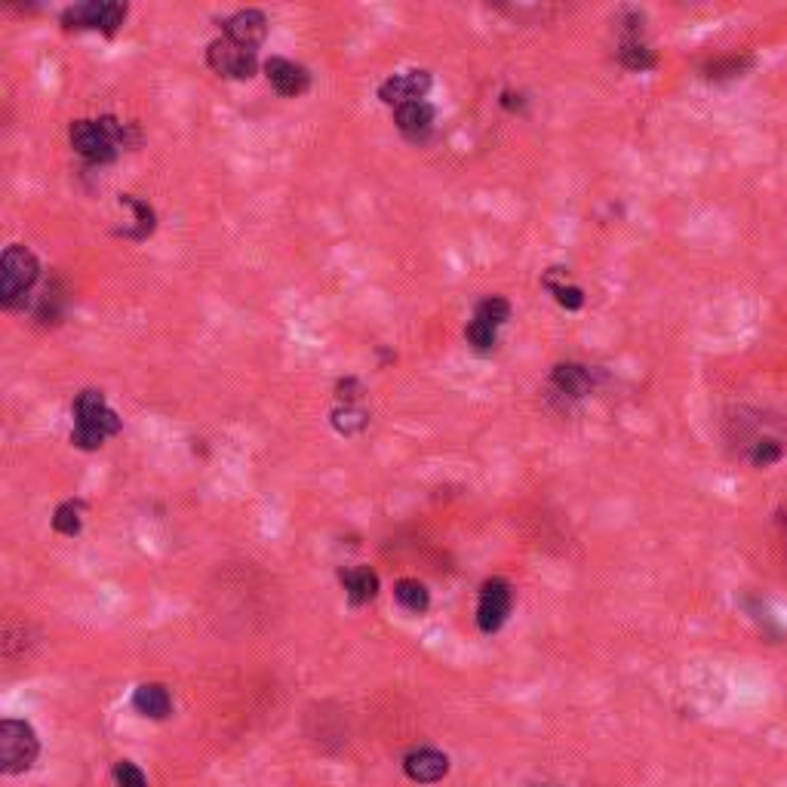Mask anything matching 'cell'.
I'll list each match as a JSON object with an SVG mask.
<instances>
[{
	"label": "cell",
	"instance_id": "6da1fadb",
	"mask_svg": "<svg viewBox=\"0 0 787 787\" xmlns=\"http://www.w3.org/2000/svg\"><path fill=\"white\" fill-rule=\"evenodd\" d=\"M723 443L735 462L769 471L787 459V412L772 406H729L723 416Z\"/></svg>",
	"mask_w": 787,
	"mask_h": 787
},
{
	"label": "cell",
	"instance_id": "7a4b0ae2",
	"mask_svg": "<svg viewBox=\"0 0 787 787\" xmlns=\"http://www.w3.org/2000/svg\"><path fill=\"white\" fill-rule=\"evenodd\" d=\"M120 431V419L117 412L105 403L102 391H80L74 400V431H71V443L77 449H99L108 437H114Z\"/></svg>",
	"mask_w": 787,
	"mask_h": 787
},
{
	"label": "cell",
	"instance_id": "3957f363",
	"mask_svg": "<svg viewBox=\"0 0 787 787\" xmlns=\"http://www.w3.org/2000/svg\"><path fill=\"white\" fill-rule=\"evenodd\" d=\"M71 148L90 163H111L117 151L127 145V123L117 117L99 120H74L71 123Z\"/></svg>",
	"mask_w": 787,
	"mask_h": 787
},
{
	"label": "cell",
	"instance_id": "277c9868",
	"mask_svg": "<svg viewBox=\"0 0 787 787\" xmlns=\"http://www.w3.org/2000/svg\"><path fill=\"white\" fill-rule=\"evenodd\" d=\"M40 277V265L28 246H7L0 256V302L4 308H16Z\"/></svg>",
	"mask_w": 787,
	"mask_h": 787
},
{
	"label": "cell",
	"instance_id": "5b68a950",
	"mask_svg": "<svg viewBox=\"0 0 787 787\" xmlns=\"http://www.w3.org/2000/svg\"><path fill=\"white\" fill-rule=\"evenodd\" d=\"M40 754V741L25 720H4L0 723V772L19 775L34 766Z\"/></svg>",
	"mask_w": 787,
	"mask_h": 787
},
{
	"label": "cell",
	"instance_id": "8992f818",
	"mask_svg": "<svg viewBox=\"0 0 787 787\" xmlns=\"http://www.w3.org/2000/svg\"><path fill=\"white\" fill-rule=\"evenodd\" d=\"M514 609V585L508 578L492 575L477 591V628L483 634H499Z\"/></svg>",
	"mask_w": 787,
	"mask_h": 787
},
{
	"label": "cell",
	"instance_id": "52a82bcc",
	"mask_svg": "<svg viewBox=\"0 0 787 787\" xmlns=\"http://www.w3.org/2000/svg\"><path fill=\"white\" fill-rule=\"evenodd\" d=\"M206 62L210 68L222 77H231V80H250L259 68V59H256V50L250 47H240L234 40L222 37V40H213L210 50H206Z\"/></svg>",
	"mask_w": 787,
	"mask_h": 787
},
{
	"label": "cell",
	"instance_id": "ba28073f",
	"mask_svg": "<svg viewBox=\"0 0 787 787\" xmlns=\"http://www.w3.org/2000/svg\"><path fill=\"white\" fill-rule=\"evenodd\" d=\"M123 19H127V4H114V0H93V4H77L62 13L68 28H99L105 34H114Z\"/></svg>",
	"mask_w": 787,
	"mask_h": 787
},
{
	"label": "cell",
	"instance_id": "9c48e42d",
	"mask_svg": "<svg viewBox=\"0 0 787 787\" xmlns=\"http://www.w3.org/2000/svg\"><path fill=\"white\" fill-rule=\"evenodd\" d=\"M618 62L625 65L628 71H649L655 68V53L646 44L643 34V16L631 13V22L621 25V37H618Z\"/></svg>",
	"mask_w": 787,
	"mask_h": 787
},
{
	"label": "cell",
	"instance_id": "30bf717a",
	"mask_svg": "<svg viewBox=\"0 0 787 787\" xmlns=\"http://www.w3.org/2000/svg\"><path fill=\"white\" fill-rule=\"evenodd\" d=\"M428 90H431V71L412 68V71H403V74L388 77L385 84L379 87V99H382L385 105H391V108H400V105L425 99Z\"/></svg>",
	"mask_w": 787,
	"mask_h": 787
},
{
	"label": "cell",
	"instance_id": "8fae6325",
	"mask_svg": "<svg viewBox=\"0 0 787 787\" xmlns=\"http://www.w3.org/2000/svg\"><path fill=\"white\" fill-rule=\"evenodd\" d=\"M551 391L560 400H582L594 391V369L582 363H557L551 369Z\"/></svg>",
	"mask_w": 787,
	"mask_h": 787
},
{
	"label": "cell",
	"instance_id": "7c38bea8",
	"mask_svg": "<svg viewBox=\"0 0 787 787\" xmlns=\"http://www.w3.org/2000/svg\"><path fill=\"white\" fill-rule=\"evenodd\" d=\"M265 74H268V84L274 87L277 96H286V99H296L302 93H308L311 87V74L308 68L289 62V59H268L265 62Z\"/></svg>",
	"mask_w": 787,
	"mask_h": 787
},
{
	"label": "cell",
	"instance_id": "4fadbf2b",
	"mask_svg": "<svg viewBox=\"0 0 787 787\" xmlns=\"http://www.w3.org/2000/svg\"><path fill=\"white\" fill-rule=\"evenodd\" d=\"M403 772L416 784H437L449 775V757L437 748H416L403 757Z\"/></svg>",
	"mask_w": 787,
	"mask_h": 787
},
{
	"label": "cell",
	"instance_id": "5bb4252c",
	"mask_svg": "<svg viewBox=\"0 0 787 787\" xmlns=\"http://www.w3.org/2000/svg\"><path fill=\"white\" fill-rule=\"evenodd\" d=\"M222 31L228 40H234V44L256 50L268 34V19L262 10H240L222 22Z\"/></svg>",
	"mask_w": 787,
	"mask_h": 787
},
{
	"label": "cell",
	"instance_id": "9a60e30c",
	"mask_svg": "<svg viewBox=\"0 0 787 787\" xmlns=\"http://www.w3.org/2000/svg\"><path fill=\"white\" fill-rule=\"evenodd\" d=\"M434 117H437V111H434V105L425 102V99L394 108V120H397L400 133L409 136V139H416V142L425 139V136L434 130Z\"/></svg>",
	"mask_w": 787,
	"mask_h": 787
},
{
	"label": "cell",
	"instance_id": "2e32d148",
	"mask_svg": "<svg viewBox=\"0 0 787 787\" xmlns=\"http://www.w3.org/2000/svg\"><path fill=\"white\" fill-rule=\"evenodd\" d=\"M542 286L554 296V302L566 311H578L585 305V289L575 286L569 277H566V268H548L542 274Z\"/></svg>",
	"mask_w": 787,
	"mask_h": 787
},
{
	"label": "cell",
	"instance_id": "e0dca14e",
	"mask_svg": "<svg viewBox=\"0 0 787 787\" xmlns=\"http://www.w3.org/2000/svg\"><path fill=\"white\" fill-rule=\"evenodd\" d=\"M133 708H136L142 717L167 720L170 711H173V698H170L167 686H160V683H142V686L133 692Z\"/></svg>",
	"mask_w": 787,
	"mask_h": 787
},
{
	"label": "cell",
	"instance_id": "ac0fdd59",
	"mask_svg": "<svg viewBox=\"0 0 787 787\" xmlns=\"http://www.w3.org/2000/svg\"><path fill=\"white\" fill-rule=\"evenodd\" d=\"M342 585H345L348 603H351V606H363V603H369V600H376V594H379V575L372 572L369 566H351V569H342Z\"/></svg>",
	"mask_w": 787,
	"mask_h": 787
},
{
	"label": "cell",
	"instance_id": "d6986e66",
	"mask_svg": "<svg viewBox=\"0 0 787 787\" xmlns=\"http://www.w3.org/2000/svg\"><path fill=\"white\" fill-rule=\"evenodd\" d=\"M394 600L400 603V609H406L412 615H425L431 606V594L419 578H400V582L394 585Z\"/></svg>",
	"mask_w": 787,
	"mask_h": 787
},
{
	"label": "cell",
	"instance_id": "ffe728a7",
	"mask_svg": "<svg viewBox=\"0 0 787 787\" xmlns=\"http://www.w3.org/2000/svg\"><path fill=\"white\" fill-rule=\"evenodd\" d=\"M474 320H483L495 329H502L511 320V302L502 296H486L474 305Z\"/></svg>",
	"mask_w": 787,
	"mask_h": 787
},
{
	"label": "cell",
	"instance_id": "44dd1931",
	"mask_svg": "<svg viewBox=\"0 0 787 787\" xmlns=\"http://www.w3.org/2000/svg\"><path fill=\"white\" fill-rule=\"evenodd\" d=\"M754 68V56H723V59H714L708 68V77L711 80H735V77H744V71Z\"/></svg>",
	"mask_w": 787,
	"mask_h": 787
},
{
	"label": "cell",
	"instance_id": "7402d4cb",
	"mask_svg": "<svg viewBox=\"0 0 787 787\" xmlns=\"http://www.w3.org/2000/svg\"><path fill=\"white\" fill-rule=\"evenodd\" d=\"M465 339H468V345H471L474 351L486 354V351H492L495 345H499V329L471 317V323L465 326Z\"/></svg>",
	"mask_w": 787,
	"mask_h": 787
},
{
	"label": "cell",
	"instance_id": "603a6c76",
	"mask_svg": "<svg viewBox=\"0 0 787 787\" xmlns=\"http://www.w3.org/2000/svg\"><path fill=\"white\" fill-rule=\"evenodd\" d=\"M80 514H84V505L80 502H62L53 514V529L59 535H77L80 526H84V517Z\"/></svg>",
	"mask_w": 787,
	"mask_h": 787
},
{
	"label": "cell",
	"instance_id": "cb8c5ba5",
	"mask_svg": "<svg viewBox=\"0 0 787 787\" xmlns=\"http://www.w3.org/2000/svg\"><path fill=\"white\" fill-rule=\"evenodd\" d=\"M369 425V416L363 409H357V406H339L336 412H333V428L339 431V434H357V431H363Z\"/></svg>",
	"mask_w": 787,
	"mask_h": 787
},
{
	"label": "cell",
	"instance_id": "d4e9b609",
	"mask_svg": "<svg viewBox=\"0 0 787 787\" xmlns=\"http://www.w3.org/2000/svg\"><path fill=\"white\" fill-rule=\"evenodd\" d=\"M114 781H117V787H148L142 769L136 763H130V760H120L114 766Z\"/></svg>",
	"mask_w": 787,
	"mask_h": 787
},
{
	"label": "cell",
	"instance_id": "484cf974",
	"mask_svg": "<svg viewBox=\"0 0 787 787\" xmlns=\"http://www.w3.org/2000/svg\"><path fill=\"white\" fill-rule=\"evenodd\" d=\"M360 382L357 379H345V382H339V400L345 403V406H357V397H360Z\"/></svg>",
	"mask_w": 787,
	"mask_h": 787
},
{
	"label": "cell",
	"instance_id": "4316f807",
	"mask_svg": "<svg viewBox=\"0 0 787 787\" xmlns=\"http://www.w3.org/2000/svg\"><path fill=\"white\" fill-rule=\"evenodd\" d=\"M502 105H505V108H511V111H514V108H523V96L508 90V93H502Z\"/></svg>",
	"mask_w": 787,
	"mask_h": 787
},
{
	"label": "cell",
	"instance_id": "83f0119b",
	"mask_svg": "<svg viewBox=\"0 0 787 787\" xmlns=\"http://www.w3.org/2000/svg\"><path fill=\"white\" fill-rule=\"evenodd\" d=\"M778 529H781V545H784V560H787V505L778 514Z\"/></svg>",
	"mask_w": 787,
	"mask_h": 787
}]
</instances>
